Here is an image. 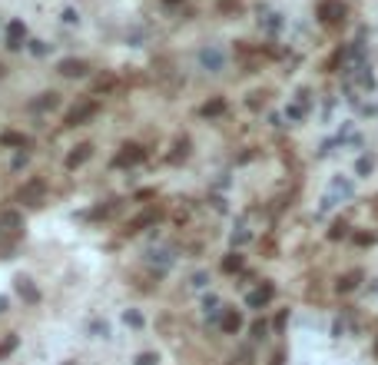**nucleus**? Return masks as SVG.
<instances>
[{
	"label": "nucleus",
	"mask_w": 378,
	"mask_h": 365,
	"mask_svg": "<svg viewBox=\"0 0 378 365\" xmlns=\"http://www.w3.org/2000/svg\"><path fill=\"white\" fill-rule=\"evenodd\" d=\"M90 116H96V100H83V103H77V106L67 113V123H70V126H80V123H87Z\"/></svg>",
	"instance_id": "f257e3e1"
},
{
	"label": "nucleus",
	"mask_w": 378,
	"mask_h": 365,
	"mask_svg": "<svg viewBox=\"0 0 378 365\" xmlns=\"http://www.w3.org/2000/svg\"><path fill=\"white\" fill-rule=\"evenodd\" d=\"M44 179H34V183H27V186L20 189V203H30V206H37L40 203V196H44Z\"/></svg>",
	"instance_id": "f03ea898"
},
{
	"label": "nucleus",
	"mask_w": 378,
	"mask_h": 365,
	"mask_svg": "<svg viewBox=\"0 0 378 365\" xmlns=\"http://www.w3.org/2000/svg\"><path fill=\"white\" fill-rule=\"evenodd\" d=\"M329 193H332V196H342V199H348L352 193H355V183H352L348 176H335L332 183H329Z\"/></svg>",
	"instance_id": "7ed1b4c3"
},
{
	"label": "nucleus",
	"mask_w": 378,
	"mask_h": 365,
	"mask_svg": "<svg viewBox=\"0 0 378 365\" xmlns=\"http://www.w3.org/2000/svg\"><path fill=\"white\" fill-rule=\"evenodd\" d=\"M23 37H27L23 23H20V20H13L10 27H7V47H10V50H20V47H23Z\"/></svg>",
	"instance_id": "20e7f679"
},
{
	"label": "nucleus",
	"mask_w": 378,
	"mask_h": 365,
	"mask_svg": "<svg viewBox=\"0 0 378 365\" xmlns=\"http://www.w3.org/2000/svg\"><path fill=\"white\" fill-rule=\"evenodd\" d=\"M199 60H202V66H206V70H212V73H219V70H223V63H226V56L219 53V50H202Z\"/></svg>",
	"instance_id": "39448f33"
},
{
	"label": "nucleus",
	"mask_w": 378,
	"mask_h": 365,
	"mask_svg": "<svg viewBox=\"0 0 378 365\" xmlns=\"http://www.w3.org/2000/svg\"><path fill=\"white\" fill-rule=\"evenodd\" d=\"M269 299H272V286H259V289L249 292V306H252V309H262Z\"/></svg>",
	"instance_id": "423d86ee"
},
{
	"label": "nucleus",
	"mask_w": 378,
	"mask_h": 365,
	"mask_svg": "<svg viewBox=\"0 0 378 365\" xmlns=\"http://www.w3.org/2000/svg\"><path fill=\"white\" fill-rule=\"evenodd\" d=\"M90 153H93V146H90V143H80L77 150H73V153L67 156V166H70V169H73V166L87 163V159H90Z\"/></svg>",
	"instance_id": "0eeeda50"
},
{
	"label": "nucleus",
	"mask_w": 378,
	"mask_h": 365,
	"mask_svg": "<svg viewBox=\"0 0 378 365\" xmlns=\"http://www.w3.org/2000/svg\"><path fill=\"white\" fill-rule=\"evenodd\" d=\"M140 159H143V150H140V146H123V153L116 156L120 166H133V163H140Z\"/></svg>",
	"instance_id": "6e6552de"
},
{
	"label": "nucleus",
	"mask_w": 378,
	"mask_h": 365,
	"mask_svg": "<svg viewBox=\"0 0 378 365\" xmlns=\"http://www.w3.org/2000/svg\"><path fill=\"white\" fill-rule=\"evenodd\" d=\"M60 73H63V77H83V73H87V63H83V60H63V63H60Z\"/></svg>",
	"instance_id": "1a4fd4ad"
},
{
	"label": "nucleus",
	"mask_w": 378,
	"mask_h": 365,
	"mask_svg": "<svg viewBox=\"0 0 378 365\" xmlns=\"http://www.w3.org/2000/svg\"><path fill=\"white\" fill-rule=\"evenodd\" d=\"M17 292H20L27 302H37V299H40V292L30 286V279H17Z\"/></svg>",
	"instance_id": "9d476101"
},
{
	"label": "nucleus",
	"mask_w": 378,
	"mask_h": 365,
	"mask_svg": "<svg viewBox=\"0 0 378 365\" xmlns=\"http://www.w3.org/2000/svg\"><path fill=\"white\" fill-rule=\"evenodd\" d=\"M239 325H242L239 312H226V315H223V329L226 332H239Z\"/></svg>",
	"instance_id": "9b49d317"
},
{
	"label": "nucleus",
	"mask_w": 378,
	"mask_h": 365,
	"mask_svg": "<svg viewBox=\"0 0 378 365\" xmlns=\"http://www.w3.org/2000/svg\"><path fill=\"white\" fill-rule=\"evenodd\" d=\"M153 219H156V212H153V209H146L143 216H136V219L130 222V232H136V229H143L146 222H153Z\"/></svg>",
	"instance_id": "f8f14e48"
},
{
	"label": "nucleus",
	"mask_w": 378,
	"mask_h": 365,
	"mask_svg": "<svg viewBox=\"0 0 378 365\" xmlns=\"http://www.w3.org/2000/svg\"><path fill=\"white\" fill-rule=\"evenodd\" d=\"M0 143H3V146H27V140H23L20 133H3Z\"/></svg>",
	"instance_id": "ddd939ff"
},
{
	"label": "nucleus",
	"mask_w": 378,
	"mask_h": 365,
	"mask_svg": "<svg viewBox=\"0 0 378 365\" xmlns=\"http://www.w3.org/2000/svg\"><path fill=\"white\" fill-rule=\"evenodd\" d=\"M223 269H226V272H236V269H242V256L233 253V256H229V259L223 262Z\"/></svg>",
	"instance_id": "4468645a"
},
{
	"label": "nucleus",
	"mask_w": 378,
	"mask_h": 365,
	"mask_svg": "<svg viewBox=\"0 0 378 365\" xmlns=\"http://www.w3.org/2000/svg\"><path fill=\"white\" fill-rule=\"evenodd\" d=\"M223 110H226L223 100H212V103H206V106H202V113H206V116H216V113H223Z\"/></svg>",
	"instance_id": "2eb2a0df"
},
{
	"label": "nucleus",
	"mask_w": 378,
	"mask_h": 365,
	"mask_svg": "<svg viewBox=\"0 0 378 365\" xmlns=\"http://www.w3.org/2000/svg\"><path fill=\"white\" fill-rule=\"evenodd\" d=\"M355 173H358V176H368V173H372V156H362V159H358Z\"/></svg>",
	"instance_id": "dca6fc26"
},
{
	"label": "nucleus",
	"mask_w": 378,
	"mask_h": 365,
	"mask_svg": "<svg viewBox=\"0 0 378 365\" xmlns=\"http://www.w3.org/2000/svg\"><path fill=\"white\" fill-rule=\"evenodd\" d=\"M0 226H10V229H17V226H20V216H17V212H3V216H0Z\"/></svg>",
	"instance_id": "f3484780"
},
{
	"label": "nucleus",
	"mask_w": 378,
	"mask_h": 365,
	"mask_svg": "<svg viewBox=\"0 0 378 365\" xmlns=\"http://www.w3.org/2000/svg\"><path fill=\"white\" fill-rule=\"evenodd\" d=\"M47 106L50 110L56 106V93H44V100H37V110H47Z\"/></svg>",
	"instance_id": "a211bd4d"
},
{
	"label": "nucleus",
	"mask_w": 378,
	"mask_h": 365,
	"mask_svg": "<svg viewBox=\"0 0 378 365\" xmlns=\"http://www.w3.org/2000/svg\"><path fill=\"white\" fill-rule=\"evenodd\" d=\"M13 349H17V335H7V342L0 345V355H10Z\"/></svg>",
	"instance_id": "6ab92c4d"
},
{
	"label": "nucleus",
	"mask_w": 378,
	"mask_h": 365,
	"mask_svg": "<svg viewBox=\"0 0 378 365\" xmlns=\"http://www.w3.org/2000/svg\"><path fill=\"white\" fill-rule=\"evenodd\" d=\"M159 362V359H156L153 352H146V355H140V359H136V365H156Z\"/></svg>",
	"instance_id": "aec40b11"
},
{
	"label": "nucleus",
	"mask_w": 378,
	"mask_h": 365,
	"mask_svg": "<svg viewBox=\"0 0 378 365\" xmlns=\"http://www.w3.org/2000/svg\"><path fill=\"white\" fill-rule=\"evenodd\" d=\"M126 322H130V325H143V315H140V312H126Z\"/></svg>",
	"instance_id": "412c9836"
},
{
	"label": "nucleus",
	"mask_w": 378,
	"mask_h": 365,
	"mask_svg": "<svg viewBox=\"0 0 378 365\" xmlns=\"http://www.w3.org/2000/svg\"><path fill=\"white\" fill-rule=\"evenodd\" d=\"M166 3H179V0H166Z\"/></svg>",
	"instance_id": "4be33fe9"
},
{
	"label": "nucleus",
	"mask_w": 378,
	"mask_h": 365,
	"mask_svg": "<svg viewBox=\"0 0 378 365\" xmlns=\"http://www.w3.org/2000/svg\"><path fill=\"white\" fill-rule=\"evenodd\" d=\"M0 70H3V66H0Z\"/></svg>",
	"instance_id": "5701e85b"
}]
</instances>
